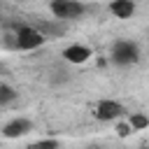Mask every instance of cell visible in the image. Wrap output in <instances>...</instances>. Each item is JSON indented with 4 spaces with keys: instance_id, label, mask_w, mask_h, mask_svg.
Masks as SVG:
<instances>
[{
    "instance_id": "6da1fadb",
    "label": "cell",
    "mask_w": 149,
    "mask_h": 149,
    "mask_svg": "<svg viewBox=\"0 0 149 149\" xmlns=\"http://www.w3.org/2000/svg\"><path fill=\"white\" fill-rule=\"evenodd\" d=\"M44 40H47V35H44L40 28L19 26V28H16V35H14V47L21 49V51H33V49L42 47Z\"/></svg>"
},
{
    "instance_id": "7a4b0ae2",
    "label": "cell",
    "mask_w": 149,
    "mask_h": 149,
    "mask_svg": "<svg viewBox=\"0 0 149 149\" xmlns=\"http://www.w3.org/2000/svg\"><path fill=\"white\" fill-rule=\"evenodd\" d=\"M112 61L116 65H133L140 61V47L130 40H119L112 47Z\"/></svg>"
},
{
    "instance_id": "3957f363",
    "label": "cell",
    "mask_w": 149,
    "mask_h": 149,
    "mask_svg": "<svg viewBox=\"0 0 149 149\" xmlns=\"http://www.w3.org/2000/svg\"><path fill=\"white\" fill-rule=\"evenodd\" d=\"M49 9L56 19L61 21H70V19H79L84 14V2L81 0H51L49 2Z\"/></svg>"
},
{
    "instance_id": "277c9868",
    "label": "cell",
    "mask_w": 149,
    "mask_h": 149,
    "mask_svg": "<svg viewBox=\"0 0 149 149\" xmlns=\"http://www.w3.org/2000/svg\"><path fill=\"white\" fill-rule=\"evenodd\" d=\"M126 114V107L112 98H105V100H98L95 102V116L100 121H116L119 116Z\"/></svg>"
},
{
    "instance_id": "5b68a950",
    "label": "cell",
    "mask_w": 149,
    "mask_h": 149,
    "mask_svg": "<svg viewBox=\"0 0 149 149\" xmlns=\"http://www.w3.org/2000/svg\"><path fill=\"white\" fill-rule=\"evenodd\" d=\"M30 130H33V123H30V119H26V116H16V119H12V121H7V123L2 126V135L9 137V140L23 137V135L30 133Z\"/></svg>"
},
{
    "instance_id": "8992f818",
    "label": "cell",
    "mask_w": 149,
    "mask_h": 149,
    "mask_svg": "<svg viewBox=\"0 0 149 149\" xmlns=\"http://www.w3.org/2000/svg\"><path fill=\"white\" fill-rule=\"evenodd\" d=\"M91 56H93V54H91V49H88V47H84V44H70V47H65V49H63V58H65L68 63H74V65L86 63Z\"/></svg>"
},
{
    "instance_id": "52a82bcc",
    "label": "cell",
    "mask_w": 149,
    "mask_h": 149,
    "mask_svg": "<svg viewBox=\"0 0 149 149\" xmlns=\"http://www.w3.org/2000/svg\"><path fill=\"white\" fill-rule=\"evenodd\" d=\"M109 12L116 19H130L135 14V2L133 0H112L109 2Z\"/></svg>"
},
{
    "instance_id": "ba28073f",
    "label": "cell",
    "mask_w": 149,
    "mask_h": 149,
    "mask_svg": "<svg viewBox=\"0 0 149 149\" xmlns=\"http://www.w3.org/2000/svg\"><path fill=\"white\" fill-rule=\"evenodd\" d=\"M14 100H16V91H14L9 84L0 81V107L9 105V102H14Z\"/></svg>"
},
{
    "instance_id": "9c48e42d",
    "label": "cell",
    "mask_w": 149,
    "mask_h": 149,
    "mask_svg": "<svg viewBox=\"0 0 149 149\" xmlns=\"http://www.w3.org/2000/svg\"><path fill=\"white\" fill-rule=\"evenodd\" d=\"M128 123L133 126V130H142V128H149V116H144L140 112H133L130 119H128Z\"/></svg>"
},
{
    "instance_id": "30bf717a",
    "label": "cell",
    "mask_w": 149,
    "mask_h": 149,
    "mask_svg": "<svg viewBox=\"0 0 149 149\" xmlns=\"http://www.w3.org/2000/svg\"><path fill=\"white\" fill-rule=\"evenodd\" d=\"M40 30H42L44 35H47V33H49V35H54V33H56V35H61V33H63V28H61V26H49V23H40Z\"/></svg>"
},
{
    "instance_id": "8fae6325",
    "label": "cell",
    "mask_w": 149,
    "mask_h": 149,
    "mask_svg": "<svg viewBox=\"0 0 149 149\" xmlns=\"http://www.w3.org/2000/svg\"><path fill=\"white\" fill-rule=\"evenodd\" d=\"M116 133H119V137H128L130 133H133V126L126 121V123H116Z\"/></svg>"
},
{
    "instance_id": "7c38bea8",
    "label": "cell",
    "mask_w": 149,
    "mask_h": 149,
    "mask_svg": "<svg viewBox=\"0 0 149 149\" xmlns=\"http://www.w3.org/2000/svg\"><path fill=\"white\" fill-rule=\"evenodd\" d=\"M58 142L56 140H42V142H37V147H56Z\"/></svg>"
}]
</instances>
